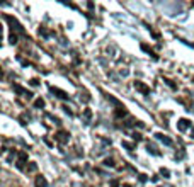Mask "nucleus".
I'll list each match as a JSON object with an SVG mask.
<instances>
[{
    "label": "nucleus",
    "instance_id": "obj_1",
    "mask_svg": "<svg viewBox=\"0 0 194 187\" xmlns=\"http://www.w3.org/2000/svg\"><path fill=\"white\" fill-rule=\"evenodd\" d=\"M55 139L58 141V143L65 145V143H68V141H70V133H68V131H63V129H60V131L55 134Z\"/></svg>",
    "mask_w": 194,
    "mask_h": 187
},
{
    "label": "nucleus",
    "instance_id": "obj_2",
    "mask_svg": "<svg viewBox=\"0 0 194 187\" xmlns=\"http://www.w3.org/2000/svg\"><path fill=\"white\" fill-rule=\"evenodd\" d=\"M135 88H136L138 92H141L143 95H148V94H150V87H148L147 84L140 82V80H136V82H135Z\"/></svg>",
    "mask_w": 194,
    "mask_h": 187
},
{
    "label": "nucleus",
    "instance_id": "obj_3",
    "mask_svg": "<svg viewBox=\"0 0 194 187\" xmlns=\"http://www.w3.org/2000/svg\"><path fill=\"white\" fill-rule=\"evenodd\" d=\"M155 138H157V139H160L162 143H164V145H167V146H170V145H172V139L168 138V136H165L164 133H155Z\"/></svg>",
    "mask_w": 194,
    "mask_h": 187
},
{
    "label": "nucleus",
    "instance_id": "obj_4",
    "mask_svg": "<svg viewBox=\"0 0 194 187\" xmlns=\"http://www.w3.org/2000/svg\"><path fill=\"white\" fill-rule=\"evenodd\" d=\"M187 128H191V123L187 121V119H179V123H177V129H179V131H186Z\"/></svg>",
    "mask_w": 194,
    "mask_h": 187
},
{
    "label": "nucleus",
    "instance_id": "obj_5",
    "mask_svg": "<svg viewBox=\"0 0 194 187\" xmlns=\"http://www.w3.org/2000/svg\"><path fill=\"white\" fill-rule=\"evenodd\" d=\"M17 157H19V163H17V167L22 170V169H24V163L27 162V153H26V151H21V153H19Z\"/></svg>",
    "mask_w": 194,
    "mask_h": 187
},
{
    "label": "nucleus",
    "instance_id": "obj_6",
    "mask_svg": "<svg viewBox=\"0 0 194 187\" xmlns=\"http://www.w3.org/2000/svg\"><path fill=\"white\" fill-rule=\"evenodd\" d=\"M51 92L55 94L56 97H60V99H63V100L68 99V94H66V92H63V90H60V88H56V87H51Z\"/></svg>",
    "mask_w": 194,
    "mask_h": 187
},
{
    "label": "nucleus",
    "instance_id": "obj_7",
    "mask_svg": "<svg viewBox=\"0 0 194 187\" xmlns=\"http://www.w3.org/2000/svg\"><path fill=\"white\" fill-rule=\"evenodd\" d=\"M34 185H36V187H46L48 185V180L44 179L43 175H38L36 179H34Z\"/></svg>",
    "mask_w": 194,
    "mask_h": 187
},
{
    "label": "nucleus",
    "instance_id": "obj_8",
    "mask_svg": "<svg viewBox=\"0 0 194 187\" xmlns=\"http://www.w3.org/2000/svg\"><path fill=\"white\" fill-rule=\"evenodd\" d=\"M114 116H116V118H125V116H128V111H126L125 107H117Z\"/></svg>",
    "mask_w": 194,
    "mask_h": 187
},
{
    "label": "nucleus",
    "instance_id": "obj_9",
    "mask_svg": "<svg viewBox=\"0 0 194 187\" xmlns=\"http://www.w3.org/2000/svg\"><path fill=\"white\" fill-rule=\"evenodd\" d=\"M106 99H107V100H109V102H113V104H114V106H117V107H125V106H123V104H121V102H119V100H117V99H116V97L109 95V94H107V95H106Z\"/></svg>",
    "mask_w": 194,
    "mask_h": 187
},
{
    "label": "nucleus",
    "instance_id": "obj_10",
    "mask_svg": "<svg viewBox=\"0 0 194 187\" xmlns=\"http://www.w3.org/2000/svg\"><path fill=\"white\" fill-rule=\"evenodd\" d=\"M34 107H36V109H43V107H44V99L38 97V99L34 100Z\"/></svg>",
    "mask_w": 194,
    "mask_h": 187
},
{
    "label": "nucleus",
    "instance_id": "obj_11",
    "mask_svg": "<svg viewBox=\"0 0 194 187\" xmlns=\"http://www.w3.org/2000/svg\"><path fill=\"white\" fill-rule=\"evenodd\" d=\"M14 90L17 92V94H22V95H26L27 94V90H24V88H22L21 85H17V84H14Z\"/></svg>",
    "mask_w": 194,
    "mask_h": 187
},
{
    "label": "nucleus",
    "instance_id": "obj_12",
    "mask_svg": "<svg viewBox=\"0 0 194 187\" xmlns=\"http://www.w3.org/2000/svg\"><path fill=\"white\" fill-rule=\"evenodd\" d=\"M147 150H148V151H150V153H152V155H160V153H158V150H157V148H155V146H153V145H150V143H148V145H147Z\"/></svg>",
    "mask_w": 194,
    "mask_h": 187
},
{
    "label": "nucleus",
    "instance_id": "obj_13",
    "mask_svg": "<svg viewBox=\"0 0 194 187\" xmlns=\"http://www.w3.org/2000/svg\"><path fill=\"white\" fill-rule=\"evenodd\" d=\"M123 146H125L126 150H129V151H133V150H135V145H133V143H129V141H123Z\"/></svg>",
    "mask_w": 194,
    "mask_h": 187
},
{
    "label": "nucleus",
    "instance_id": "obj_14",
    "mask_svg": "<svg viewBox=\"0 0 194 187\" xmlns=\"http://www.w3.org/2000/svg\"><path fill=\"white\" fill-rule=\"evenodd\" d=\"M104 165L106 167H114V160L113 158H106V160H104Z\"/></svg>",
    "mask_w": 194,
    "mask_h": 187
},
{
    "label": "nucleus",
    "instance_id": "obj_15",
    "mask_svg": "<svg viewBox=\"0 0 194 187\" xmlns=\"http://www.w3.org/2000/svg\"><path fill=\"white\" fill-rule=\"evenodd\" d=\"M160 175H164L165 179H168V177H170V172H168L167 169H160Z\"/></svg>",
    "mask_w": 194,
    "mask_h": 187
},
{
    "label": "nucleus",
    "instance_id": "obj_16",
    "mask_svg": "<svg viewBox=\"0 0 194 187\" xmlns=\"http://www.w3.org/2000/svg\"><path fill=\"white\" fill-rule=\"evenodd\" d=\"M84 116H85V119H90L92 118V111L90 109H84Z\"/></svg>",
    "mask_w": 194,
    "mask_h": 187
},
{
    "label": "nucleus",
    "instance_id": "obj_17",
    "mask_svg": "<svg viewBox=\"0 0 194 187\" xmlns=\"http://www.w3.org/2000/svg\"><path fill=\"white\" fill-rule=\"evenodd\" d=\"M9 39H10V41H9V43H10V44H15V43H17V36H15L14 33L10 34V37H9Z\"/></svg>",
    "mask_w": 194,
    "mask_h": 187
},
{
    "label": "nucleus",
    "instance_id": "obj_18",
    "mask_svg": "<svg viewBox=\"0 0 194 187\" xmlns=\"http://www.w3.org/2000/svg\"><path fill=\"white\" fill-rule=\"evenodd\" d=\"M36 169H38V165H36V163H29V165H27V170H29V172H34Z\"/></svg>",
    "mask_w": 194,
    "mask_h": 187
},
{
    "label": "nucleus",
    "instance_id": "obj_19",
    "mask_svg": "<svg viewBox=\"0 0 194 187\" xmlns=\"http://www.w3.org/2000/svg\"><path fill=\"white\" fill-rule=\"evenodd\" d=\"M19 119H21V123H22V124H26V121H29V116H21Z\"/></svg>",
    "mask_w": 194,
    "mask_h": 187
},
{
    "label": "nucleus",
    "instance_id": "obj_20",
    "mask_svg": "<svg viewBox=\"0 0 194 187\" xmlns=\"http://www.w3.org/2000/svg\"><path fill=\"white\" fill-rule=\"evenodd\" d=\"M147 175H145V173H140V182H147Z\"/></svg>",
    "mask_w": 194,
    "mask_h": 187
},
{
    "label": "nucleus",
    "instance_id": "obj_21",
    "mask_svg": "<svg viewBox=\"0 0 194 187\" xmlns=\"http://www.w3.org/2000/svg\"><path fill=\"white\" fill-rule=\"evenodd\" d=\"M111 187H119V182H117L116 179H114V180H111Z\"/></svg>",
    "mask_w": 194,
    "mask_h": 187
},
{
    "label": "nucleus",
    "instance_id": "obj_22",
    "mask_svg": "<svg viewBox=\"0 0 194 187\" xmlns=\"http://www.w3.org/2000/svg\"><path fill=\"white\" fill-rule=\"evenodd\" d=\"M29 84H31V85H33V87H36V85H38V84H39V82H38V80H36V78H33V80H31V82H29Z\"/></svg>",
    "mask_w": 194,
    "mask_h": 187
},
{
    "label": "nucleus",
    "instance_id": "obj_23",
    "mask_svg": "<svg viewBox=\"0 0 194 187\" xmlns=\"http://www.w3.org/2000/svg\"><path fill=\"white\" fill-rule=\"evenodd\" d=\"M63 111H65V112L68 114V116H72V111H70V109H68V107H66V106H63Z\"/></svg>",
    "mask_w": 194,
    "mask_h": 187
},
{
    "label": "nucleus",
    "instance_id": "obj_24",
    "mask_svg": "<svg viewBox=\"0 0 194 187\" xmlns=\"http://www.w3.org/2000/svg\"><path fill=\"white\" fill-rule=\"evenodd\" d=\"M119 73H121V75H123V77H126V75H128V73H129V72H128V70H126V68H125V70H121Z\"/></svg>",
    "mask_w": 194,
    "mask_h": 187
},
{
    "label": "nucleus",
    "instance_id": "obj_25",
    "mask_svg": "<svg viewBox=\"0 0 194 187\" xmlns=\"http://www.w3.org/2000/svg\"><path fill=\"white\" fill-rule=\"evenodd\" d=\"M133 138H135V139H136V141H140V139H141V136H140V134H138V133H135V134H133Z\"/></svg>",
    "mask_w": 194,
    "mask_h": 187
},
{
    "label": "nucleus",
    "instance_id": "obj_26",
    "mask_svg": "<svg viewBox=\"0 0 194 187\" xmlns=\"http://www.w3.org/2000/svg\"><path fill=\"white\" fill-rule=\"evenodd\" d=\"M141 49H143V51H150V48H148L147 44H141Z\"/></svg>",
    "mask_w": 194,
    "mask_h": 187
},
{
    "label": "nucleus",
    "instance_id": "obj_27",
    "mask_svg": "<svg viewBox=\"0 0 194 187\" xmlns=\"http://www.w3.org/2000/svg\"><path fill=\"white\" fill-rule=\"evenodd\" d=\"M24 97H26V99H33V94H31V92H27V94H26Z\"/></svg>",
    "mask_w": 194,
    "mask_h": 187
},
{
    "label": "nucleus",
    "instance_id": "obj_28",
    "mask_svg": "<svg viewBox=\"0 0 194 187\" xmlns=\"http://www.w3.org/2000/svg\"><path fill=\"white\" fill-rule=\"evenodd\" d=\"M39 34H43V36H48V33L44 29H39Z\"/></svg>",
    "mask_w": 194,
    "mask_h": 187
},
{
    "label": "nucleus",
    "instance_id": "obj_29",
    "mask_svg": "<svg viewBox=\"0 0 194 187\" xmlns=\"http://www.w3.org/2000/svg\"><path fill=\"white\" fill-rule=\"evenodd\" d=\"M191 138H194V128L191 129Z\"/></svg>",
    "mask_w": 194,
    "mask_h": 187
}]
</instances>
